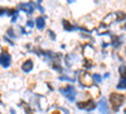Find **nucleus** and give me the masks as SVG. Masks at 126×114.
Returning a JSON list of instances; mask_svg holds the SVG:
<instances>
[{"label":"nucleus","mask_w":126,"mask_h":114,"mask_svg":"<svg viewBox=\"0 0 126 114\" xmlns=\"http://www.w3.org/2000/svg\"><path fill=\"white\" fill-rule=\"evenodd\" d=\"M124 95L119 94V92H112V94L110 95V101H111V105L115 110H117L119 107L124 103Z\"/></svg>","instance_id":"f257e3e1"},{"label":"nucleus","mask_w":126,"mask_h":114,"mask_svg":"<svg viewBox=\"0 0 126 114\" xmlns=\"http://www.w3.org/2000/svg\"><path fill=\"white\" fill-rule=\"evenodd\" d=\"M61 92H62L64 96H67V99L71 100V101L75 100L76 94H77L76 90H75V88L71 86V85H68V86H66V88H62V89H61Z\"/></svg>","instance_id":"f03ea898"},{"label":"nucleus","mask_w":126,"mask_h":114,"mask_svg":"<svg viewBox=\"0 0 126 114\" xmlns=\"http://www.w3.org/2000/svg\"><path fill=\"white\" fill-rule=\"evenodd\" d=\"M10 61H12V58H10V56H9L6 52H4V53L0 55V64H1V66L8 67V66L10 65Z\"/></svg>","instance_id":"7ed1b4c3"},{"label":"nucleus","mask_w":126,"mask_h":114,"mask_svg":"<svg viewBox=\"0 0 126 114\" xmlns=\"http://www.w3.org/2000/svg\"><path fill=\"white\" fill-rule=\"evenodd\" d=\"M79 80L83 85L86 86H91V75L88 74V72H83V74L79 76Z\"/></svg>","instance_id":"20e7f679"},{"label":"nucleus","mask_w":126,"mask_h":114,"mask_svg":"<svg viewBox=\"0 0 126 114\" xmlns=\"http://www.w3.org/2000/svg\"><path fill=\"white\" fill-rule=\"evenodd\" d=\"M77 107H78V108H82V109L91 110V109H93L96 105H94V103H93V101H87V103H78Z\"/></svg>","instance_id":"39448f33"},{"label":"nucleus","mask_w":126,"mask_h":114,"mask_svg":"<svg viewBox=\"0 0 126 114\" xmlns=\"http://www.w3.org/2000/svg\"><path fill=\"white\" fill-rule=\"evenodd\" d=\"M32 67H33V62H32L30 60L25 61V64L22 66V68H23V71H24V72H29V71L32 70Z\"/></svg>","instance_id":"423d86ee"},{"label":"nucleus","mask_w":126,"mask_h":114,"mask_svg":"<svg viewBox=\"0 0 126 114\" xmlns=\"http://www.w3.org/2000/svg\"><path fill=\"white\" fill-rule=\"evenodd\" d=\"M100 110H101V113H103V114H107V113H109L107 105H106V103H105L103 100H101V103H100Z\"/></svg>","instance_id":"0eeeda50"},{"label":"nucleus","mask_w":126,"mask_h":114,"mask_svg":"<svg viewBox=\"0 0 126 114\" xmlns=\"http://www.w3.org/2000/svg\"><path fill=\"white\" fill-rule=\"evenodd\" d=\"M20 8L24 9L27 13H32V12H33V6H32L30 4H20Z\"/></svg>","instance_id":"6e6552de"},{"label":"nucleus","mask_w":126,"mask_h":114,"mask_svg":"<svg viewBox=\"0 0 126 114\" xmlns=\"http://www.w3.org/2000/svg\"><path fill=\"white\" fill-rule=\"evenodd\" d=\"M44 24H46V23H44V19L39 17V18L37 19V28H38V29H43V28H44Z\"/></svg>","instance_id":"1a4fd4ad"},{"label":"nucleus","mask_w":126,"mask_h":114,"mask_svg":"<svg viewBox=\"0 0 126 114\" xmlns=\"http://www.w3.org/2000/svg\"><path fill=\"white\" fill-rule=\"evenodd\" d=\"M119 89H126V79H121L120 81V84L117 85Z\"/></svg>","instance_id":"9d476101"},{"label":"nucleus","mask_w":126,"mask_h":114,"mask_svg":"<svg viewBox=\"0 0 126 114\" xmlns=\"http://www.w3.org/2000/svg\"><path fill=\"white\" fill-rule=\"evenodd\" d=\"M120 74H121V76H122L124 79H126V67H125V66L120 67Z\"/></svg>","instance_id":"9b49d317"},{"label":"nucleus","mask_w":126,"mask_h":114,"mask_svg":"<svg viewBox=\"0 0 126 114\" xmlns=\"http://www.w3.org/2000/svg\"><path fill=\"white\" fill-rule=\"evenodd\" d=\"M93 79L96 80L97 82H101V77H100V75H97V74H96V75H93Z\"/></svg>","instance_id":"f8f14e48"},{"label":"nucleus","mask_w":126,"mask_h":114,"mask_svg":"<svg viewBox=\"0 0 126 114\" xmlns=\"http://www.w3.org/2000/svg\"><path fill=\"white\" fill-rule=\"evenodd\" d=\"M28 25H29V27H33V22H32V20H29V22H28Z\"/></svg>","instance_id":"ddd939ff"},{"label":"nucleus","mask_w":126,"mask_h":114,"mask_svg":"<svg viewBox=\"0 0 126 114\" xmlns=\"http://www.w3.org/2000/svg\"><path fill=\"white\" fill-rule=\"evenodd\" d=\"M52 114H61V113H59V112H53Z\"/></svg>","instance_id":"4468645a"},{"label":"nucleus","mask_w":126,"mask_h":114,"mask_svg":"<svg viewBox=\"0 0 126 114\" xmlns=\"http://www.w3.org/2000/svg\"><path fill=\"white\" fill-rule=\"evenodd\" d=\"M125 112H126V109H125Z\"/></svg>","instance_id":"2eb2a0df"}]
</instances>
